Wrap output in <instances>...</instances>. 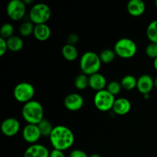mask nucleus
Masks as SVG:
<instances>
[{
    "label": "nucleus",
    "instance_id": "obj_20",
    "mask_svg": "<svg viewBox=\"0 0 157 157\" xmlns=\"http://www.w3.org/2000/svg\"><path fill=\"white\" fill-rule=\"evenodd\" d=\"M121 84L124 89L127 90H131L136 87L137 79L133 75H127L121 79Z\"/></svg>",
    "mask_w": 157,
    "mask_h": 157
},
{
    "label": "nucleus",
    "instance_id": "obj_8",
    "mask_svg": "<svg viewBox=\"0 0 157 157\" xmlns=\"http://www.w3.org/2000/svg\"><path fill=\"white\" fill-rule=\"evenodd\" d=\"M6 13L12 21H19L25 15L26 5L22 0H12L6 6Z\"/></svg>",
    "mask_w": 157,
    "mask_h": 157
},
{
    "label": "nucleus",
    "instance_id": "obj_35",
    "mask_svg": "<svg viewBox=\"0 0 157 157\" xmlns=\"http://www.w3.org/2000/svg\"><path fill=\"white\" fill-rule=\"evenodd\" d=\"M24 2L25 4L27 5V4H30V3H32V1H31V0H24Z\"/></svg>",
    "mask_w": 157,
    "mask_h": 157
},
{
    "label": "nucleus",
    "instance_id": "obj_23",
    "mask_svg": "<svg viewBox=\"0 0 157 157\" xmlns=\"http://www.w3.org/2000/svg\"><path fill=\"white\" fill-rule=\"evenodd\" d=\"M75 86L78 90H84L89 86V78L84 74H80L75 78Z\"/></svg>",
    "mask_w": 157,
    "mask_h": 157
},
{
    "label": "nucleus",
    "instance_id": "obj_2",
    "mask_svg": "<svg viewBox=\"0 0 157 157\" xmlns=\"http://www.w3.org/2000/svg\"><path fill=\"white\" fill-rule=\"evenodd\" d=\"M21 116L28 124L38 125L44 119V109L38 101L32 100L23 105Z\"/></svg>",
    "mask_w": 157,
    "mask_h": 157
},
{
    "label": "nucleus",
    "instance_id": "obj_11",
    "mask_svg": "<svg viewBox=\"0 0 157 157\" xmlns=\"http://www.w3.org/2000/svg\"><path fill=\"white\" fill-rule=\"evenodd\" d=\"M41 136L38 125L27 124L22 130V137L25 142L35 144Z\"/></svg>",
    "mask_w": 157,
    "mask_h": 157
},
{
    "label": "nucleus",
    "instance_id": "obj_6",
    "mask_svg": "<svg viewBox=\"0 0 157 157\" xmlns=\"http://www.w3.org/2000/svg\"><path fill=\"white\" fill-rule=\"evenodd\" d=\"M115 101V96L111 94L107 89L96 92L94 97V104L95 107L102 112L108 111L113 109Z\"/></svg>",
    "mask_w": 157,
    "mask_h": 157
},
{
    "label": "nucleus",
    "instance_id": "obj_16",
    "mask_svg": "<svg viewBox=\"0 0 157 157\" xmlns=\"http://www.w3.org/2000/svg\"><path fill=\"white\" fill-rule=\"evenodd\" d=\"M106 86H107V80L102 74L98 72L89 76V87L93 90H97V92L104 90Z\"/></svg>",
    "mask_w": 157,
    "mask_h": 157
},
{
    "label": "nucleus",
    "instance_id": "obj_29",
    "mask_svg": "<svg viewBox=\"0 0 157 157\" xmlns=\"http://www.w3.org/2000/svg\"><path fill=\"white\" fill-rule=\"evenodd\" d=\"M79 36H78L77 34H75V33H72V34H70V35L67 36V44H71V45H75V44H76L79 41Z\"/></svg>",
    "mask_w": 157,
    "mask_h": 157
},
{
    "label": "nucleus",
    "instance_id": "obj_9",
    "mask_svg": "<svg viewBox=\"0 0 157 157\" xmlns=\"http://www.w3.org/2000/svg\"><path fill=\"white\" fill-rule=\"evenodd\" d=\"M2 133L6 136L12 137L16 135L20 130V123L13 117L6 118L1 124Z\"/></svg>",
    "mask_w": 157,
    "mask_h": 157
},
{
    "label": "nucleus",
    "instance_id": "obj_15",
    "mask_svg": "<svg viewBox=\"0 0 157 157\" xmlns=\"http://www.w3.org/2000/svg\"><path fill=\"white\" fill-rule=\"evenodd\" d=\"M112 110L117 115H126L131 110V103L125 98H120L116 99Z\"/></svg>",
    "mask_w": 157,
    "mask_h": 157
},
{
    "label": "nucleus",
    "instance_id": "obj_14",
    "mask_svg": "<svg viewBox=\"0 0 157 157\" xmlns=\"http://www.w3.org/2000/svg\"><path fill=\"white\" fill-rule=\"evenodd\" d=\"M128 13L133 17H139L145 12L146 5L142 0H130L127 6Z\"/></svg>",
    "mask_w": 157,
    "mask_h": 157
},
{
    "label": "nucleus",
    "instance_id": "obj_19",
    "mask_svg": "<svg viewBox=\"0 0 157 157\" xmlns=\"http://www.w3.org/2000/svg\"><path fill=\"white\" fill-rule=\"evenodd\" d=\"M6 42H7L8 50L13 52H19L24 46L22 39L17 35H13L11 38H8L6 40Z\"/></svg>",
    "mask_w": 157,
    "mask_h": 157
},
{
    "label": "nucleus",
    "instance_id": "obj_34",
    "mask_svg": "<svg viewBox=\"0 0 157 157\" xmlns=\"http://www.w3.org/2000/svg\"><path fill=\"white\" fill-rule=\"evenodd\" d=\"M89 157H101V155H99L98 153H94V154H91Z\"/></svg>",
    "mask_w": 157,
    "mask_h": 157
},
{
    "label": "nucleus",
    "instance_id": "obj_1",
    "mask_svg": "<svg viewBox=\"0 0 157 157\" xmlns=\"http://www.w3.org/2000/svg\"><path fill=\"white\" fill-rule=\"evenodd\" d=\"M49 139L54 149L64 151L71 147L74 144L75 135L72 130L67 127L58 125L54 127Z\"/></svg>",
    "mask_w": 157,
    "mask_h": 157
},
{
    "label": "nucleus",
    "instance_id": "obj_24",
    "mask_svg": "<svg viewBox=\"0 0 157 157\" xmlns=\"http://www.w3.org/2000/svg\"><path fill=\"white\" fill-rule=\"evenodd\" d=\"M35 25L31 21H26L23 22L19 27L20 35L23 37H29L34 32Z\"/></svg>",
    "mask_w": 157,
    "mask_h": 157
},
{
    "label": "nucleus",
    "instance_id": "obj_12",
    "mask_svg": "<svg viewBox=\"0 0 157 157\" xmlns=\"http://www.w3.org/2000/svg\"><path fill=\"white\" fill-rule=\"evenodd\" d=\"M154 86V80L149 75H143L137 79L136 88L140 94H150Z\"/></svg>",
    "mask_w": 157,
    "mask_h": 157
},
{
    "label": "nucleus",
    "instance_id": "obj_27",
    "mask_svg": "<svg viewBox=\"0 0 157 157\" xmlns=\"http://www.w3.org/2000/svg\"><path fill=\"white\" fill-rule=\"evenodd\" d=\"M121 88H122V86H121V83L115 81H111V82H110L107 85V90L111 94H113V96L119 94L121 90Z\"/></svg>",
    "mask_w": 157,
    "mask_h": 157
},
{
    "label": "nucleus",
    "instance_id": "obj_30",
    "mask_svg": "<svg viewBox=\"0 0 157 157\" xmlns=\"http://www.w3.org/2000/svg\"><path fill=\"white\" fill-rule=\"evenodd\" d=\"M8 50V46L6 40L0 38V56H3Z\"/></svg>",
    "mask_w": 157,
    "mask_h": 157
},
{
    "label": "nucleus",
    "instance_id": "obj_5",
    "mask_svg": "<svg viewBox=\"0 0 157 157\" xmlns=\"http://www.w3.org/2000/svg\"><path fill=\"white\" fill-rule=\"evenodd\" d=\"M52 10L48 5L38 3L34 5L29 11V20L35 25L46 24L50 19Z\"/></svg>",
    "mask_w": 157,
    "mask_h": 157
},
{
    "label": "nucleus",
    "instance_id": "obj_22",
    "mask_svg": "<svg viewBox=\"0 0 157 157\" xmlns=\"http://www.w3.org/2000/svg\"><path fill=\"white\" fill-rule=\"evenodd\" d=\"M147 35L152 43L157 44V20L151 21L147 29Z\"/></svg>",
    "mask_w": 157,
    "mask_h": 157
},
{
    "label": "nucleus",
    "instance_id": "obj_13",
    "mask_svg": "<svg viewBox=\"0 0 157 157\" xmlns=\"http://www.w3.org/2000/svg\"><path fill=\"white\" fill-rule=\"evenodd\" d=\"M50 153L44 146L35 144L28 147L23 157H49Z\"/></svg>",
    "mask_w": 157,
    "mask_h": 157
},
{
    "label": "nucleus",
    "instance_id": "obj_21",
    "mask_svg": "<svg viewBox=\"0 0 157 157\" xmlns=\"http://www.w3.org/2000/svg\"><path fill=\"white\" fill-rule=\"evenodd\" d=\"M38 127L39 128L41 135L44 137H49L53 130L54 127L52 125L50 121L46 119H43L39 124H38Z\"/></svg>",
    "mask_w": 157,
    "mask_h": 157
},
{
    "label": "nucleus",
    "instance_id": "obj_31",
    "mask_svg": "<svg viewBox=\"0 0 157 157\" xmlns=\"http://www.w3.org/2000/svg\"><path fill=\"white\" fill-rule=\"evenodd\" d=\"M69 157H89L87 153L81 150H74L71 152Z\"/></svg>",
    "mask_w": 157,
    "mask_h": 157
},
{
    "label": "nucleus",
    "instance_id": "obj_38",
    "mask_svg": "<svg viewBox=\"0 0 157 157\" xmlns=\"http://www.w3.org/2000/svg\"><path fill=\"white\" fill-rule=\"evenodd\" d=\"M155 4H156V9H157V0L156 1V2H155Z\"/></svg>",
    "mask_w": 157,
    "mask_h": 157
},
{
    "label": "nucleus",
    "instance_id": "obj_28",
    "mask_svg": "<svg viewBox=\"0 0 157 157\" xmlns=\"http://www.w3.org/2000/svg\"><path fill=\"white\" fill-rule=\"evenodd\" d=\"M146 55L149 58L156 59L157 58V44L156 43H150L146 47L145 49Z\"/></svg>",
    "mask_w": 157,
    "mask_h": 157
},
{
    "label": "nucleus",
    "instance_id": "obj_25",
    "mask_svg": "<svg viewBox=\"0 0 157 157\" xmlns=\"http://www.w3.org/2000/svg\"><path fill=\"white\" fill-rule=\"evenodd\" d=\"M116 55H117L114 51L107 48L103 50L99 55V56L101 62L104 63V64H110L115 59Z\"/></svg>",
    "mask_w": 157,
    "mask_h": 157
},
{
    "label": "nucleus",
    "instance_id": "obj_33",
    "mask_svg": "<svg viewBox=\"0 0 157 157\" xmlns=\"http://www.w3.org/2000/svg\"><path fill=\"white\" fill-rule=\"evenodd\" d=\"M153 67H154V68L157 71V58L153 61Z\"/></svg>",
    "mask_w": 157,
    "mask_h": 157
},
{
    "label": "nucleus",
    "instance_id": "obj_10",
    "mask_svg": "<svg viewBox=\"0 0 157 157\" xmlns=\"http://www.w3.org/2000/svg\"><path fill=\"white\" fill-rule=\"evenodd\" d=\"M84 98L77 93H72L67 95L64 98V107L70 111H78L84 105Z\"/></svg>",
    "mask_w": 157,
    "mask_h": 157
},
{
    "label": "nucleus",
    "instance_id": "obj_37",
    "mask_svg": "<svg viewBox=\"0 0 157 157\" xmlns=\"http://www.w3.org/2000/svg\"><path fill=\"white\" fill-rule=\"evenodd\" d=\"M154 86L156 87V88L157 89V77L156 78H155V80H154Z\"/></svg>",
    "mask_w": 157,
    "mask_h": 157
},
{
    "label": "nucleus",
    "instance_id": "obj_26",
    "mask_svg": "<svg viewBox=\"0 0 157 157\" xmlns=\"http://www.w3.org/2000/svg\"><path fill=\"white\" fill-rule=\"evenodd\" d=\"M14 33V28L12 24L10 23H5L2 25L1 29H0V35L1 38H4V39L7 40L8 38H11L13 36Z\"/></svg>",
    "mask_w": 157,
    "mask_h": 157
},
{
    "label": "nucleus",
    "instance_id": "obj_3",
    "mask_svg": "<svg viewBox=\"0 0 157 157\" xmlns=\"http://www.w3.org/2000/svg\"><path fill=\"white\" fill-rule=\"evenodd\" d=\"M100 56L94 52H87L81 56L80 60V67L83 74L90 76L98 73L101 67Z\"/></svg>",
    "mask_w": 157,
    "mask_h": 157
},
{
    "label": "nucleus",
    "instance_id": "obj_32",
    "mask_svg": "<svg viewBox=\"0 0 157 157\" xmlns=\"http://www.w3.org/2000/svg\"><path fill=\"white\" fill-rule=\"evenodd\" d=\"M49 157H65V156H64L63 151L54 149L50 153V156Z\"/></svg>",
    "mask_w": 157,
    "mask_h": 157
},
{
    "label": "nucleus",
    "instance_id": "obj_18",
    "mask_svg": "<svg viewBox=\"0 0 157 157\" xmlns=\"http://www.w3.org/2000/svg\"><path fill=\"white\" fill-rule=\"evenodd\" d=\"M61 53L63 57L67 61H73L76 60L78 57V51L75 45L66 44L63 46L61 49Z\"/></svg>",
    "mask_w": 157,
    "mask_h": 157
},
{
    "label": "nucleus",
    "instance_id": "obj_4",
    "mask_svg": "<svg viewBox=\"0 0 157 157\" xmlns=\"http://www.w3.org/2000/svg\"><path fill=\"white\" fill-rule=\"evenodd\" d=\"M113 51L120 58L128 59L133 58L136 55L137 52V46L130 38H123L115 43Z\"/></svg>",
    "mask_w": 157,
    "mask_h": 157
},
{
    "label": "nucleus",
    "instance_id": "obj_17",
    "mask_svg": "<svg viewBox=\"0 0 157 157\" xmlns=\"http://www.w3.org/2000/svg\"><path fill=\"white\" fill-rule=\"evenodd\" d=\"M51 34H52V31L48 25L40 24L35 25L33 35L38 41H47L51 37Z\"/></svg>",
    "mask_w": 157,
    "mask_h": 157
},
{
    "label": "nucleus",
    "instance_id": "obj_36",
    "mask_svg": "<svg viewBox=\"0 0 157 157\" xmlns=\"http://www.w3.org/2000/svg\"><path fill=\"white\" fill-rule=\"evenodd\" d=\"M144 99H149L150 98V94H144Z\"/></svg>",
    "mask_w": 157,
    "mask_h": 157
},
{
    "label": "nucleus",
    "instance_id": "obj_7",
    "mask_svg": "<svg viewBox=\"0 0 157 157\" xmlns=\"http://www.w3.org/2000/svg\"><path fill=\"white\" fill-rule=\"evenodd\" d=\"M35 95V88L30 83L21 82L15 85L13 90V96L17 101L26 103L32 101Z\"/></svg>",
    "mask_w": 157,
    "mask_h": 157
}]
</instances>
